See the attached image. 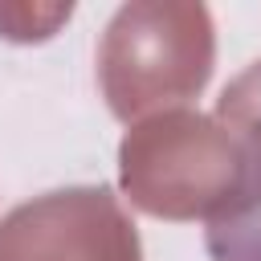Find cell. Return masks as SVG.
I'll return each instance as SVG.
<instances>
[{
	"label": "cell",
	"instance_id": "1",
	"mask_svg": "<svg viewBox=\"0 0 261 261\" xmlns=\"http://www.w3.org/2000/svg\"><path fill=\"white\" fill-rule=\"evenodd\" d=\"M261 159L200 110H159L135 122L118 147L122 192L163 220H224L257 184Z\"/></svg>",
	"mask_w": 261,
	"mask_h": 261
},
{
	"label": "cell",
	"instance_id": "2",
	"mask_svg": "<svg viewBox=\"0 0 261 261\" xmlns=\"http://www.w3.org/2000/svg\"><path fill=\"white\" fill-rule=\"evenodd\" d=\"M216 61L212 12L192 0H130L98 45V86L114 118L196 98Z\"/></svg>",
	"mask_w": 261,
	"mask_h": 261
},
{
	"label": "cell",
	"instance_id": "3",
	"mask_svg": "<svg viewBox=\"0 0 261 261\" xmlns=\"http://www.w3.org/2000/svg\"><path fill=\"white\" fill-rule=\"evenodd\" d=\"M0 261H143V245L106 184L61 188L0 220Z\"/></svg>",
	"mask_w": 261,
	"mask_h": 261
},
{
	"label": "cell",
	"instance_id": "4",
	"mask_svg": "<svg viewBox=\"0 0 261 261\" xmlns=\"http://www.w3.org/2000/svg\"><path fill=\"white\" fill-rule=\"evenodd\" d=\"M216 122L228 126L257 159H261V61L237 73L216 98Z\"/></svg>",
	"mask_w": 261,
	"mask_h": 261
},
{
	"label": "cell",
	"instance_id": "5",
	"mask_svg": "<svg viewBox=\"0 0 261 261\" xmlns=\"http://www.w3.org/2000/svg\"><path fill=\"white\" fill-rule=\"evenodd\" d=\"M208 253L212 261H261V167L253 196L232 216L208 224Z\"/></svg>",
	"mask_w": 261,
	"mask_h": 261
}]
</instances>
